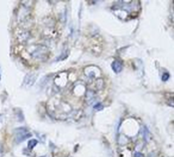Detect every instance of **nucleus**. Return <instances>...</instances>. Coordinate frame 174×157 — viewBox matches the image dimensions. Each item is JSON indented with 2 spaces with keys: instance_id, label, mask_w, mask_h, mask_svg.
Returning a JSON list of instances; mask_svg holds the SVG:
<instances>
[{
  "instance_id": "20e7f679",
  "label": "nucleus",
  "mask_w": 174,
  "mask_h": 157,
  "mask_svg": "<svg viewBox=\"0 0 174 157\" xmlns=\"http://www.w3.org/2000/svg\"><path fill=\"white\" fill-rule=\"evenodd\" d=\"M112 68H113V70H114L115 73L118 74V73H120L122 71V64L119 61H115L112 64Z\"/></svg>"
},
{
  "instance_id": "f03ea898",
  "label": "nucleus",
  "mask_w": 174,
  "mask_h": 157,
  "mask_svg": "<svg viewBox=\"0 0 174 157\" xmlns=\"http://www.w3.org/2000/svg\"><path fill=\"white\" fill-rule=\"evenodd\" d=\"M36 78H37V76L36 74L34 73H30V74H27L24 78V81H23V85H25L26 87H31L34 85V83L36 82Z\"/></svg>"
},
{
  "instance_id": "9d476101",
  "label": "nucleus",
  "mask_w": 174,
  "mask_h": 157,
  "mask_svg": "<svg viewBox=\"0 0 174 157\" xmlns=\"http://www.w3.org/2000/svg\"><path fill=\"white\" fill-rule=\"evenodd\" d=\"M133 157H144V155L141 153V152H135Z\"/></svg>"
},
{
  "instance_id": "2eb2a0df",
  "label": "nucleus",
  "mask_w": 174,
  "mask_h": 157,
  "mask_svg": "<svg viewBox=\"0 0 174 157\" xmlns=\"http://www.w3.org/2000/svg\"><path fill=\"white\" fill-rule=\"evenodd\" d=\"M0 118H1V114H0Z\"/></svg>"
},
{
  "instance_id": "9b49d317",
  "label": "nucleus",
  "mask_w": 174,
  "mask_h": 157,
  "mask_svg": "<svg viewBox=\"0 0 174 157\" xmlns=\"http://www.w3.org/2000/svg\"><path fill=\"white\" fill-rule=\"evenodd\" d=\"M3 156V150H2V145L0 146V157Z\"/></svg>"
},
{
  "instance_id": "423d86ee",
  "label": "nucleus",
  "mask_w": 174,
  "mask_h": 157,
  "mask_svg": "<svg viewBox=\"0 0 174 157\" xmlns=\"http://www.w3.org/2000/svg\"><path fill=\"white\" fill-rule=\"evenodd\" d=\"M37 143H38V141H37L36 139H31V140H29V141H28V149H29V150H32V149L37 145Z\"/></svg>"
},
{
  "instance_id": "f257e3e1",
  "label": "nucleus",
  "mask_w": 174,
  "mask_h": 157,
  "mask_svg": "<svg viewBox=\"0 0 174 157\" xmlns=\"http://www.w3.org/2000/svg\"><path fill=\"white\" fill-rule=\"evenodd\" d=\"M15 134H16V141H17V143H20V142L24 141L25 139H27V138H29L31 136V133L26 128H23V127L17 128L15 130Z\"/></svg>"
},
{
  "instance_id": "0eeeda50",
  "label": "nucleus",
  "mask_w": 174,
  "mask_h": 157,
  "mask_svg": "<svg viewBox=\"0 0 174 157\" xmlns=\"http://www.w3.org/2000/svg\"><path fill=\"white\" fill-rule=\"evenodd\" d=\"M95 97V94H94V92H92V91H88L87 92V101H91L93 98Z\"/></svg>"
},
{
  "instance_id": "6e6552de",
  "label": "nucleus",
  "mask_w": 174,
  "mask_h": 157,
  "mask_svg": "<svg viewBox=\"0 0 174 157\" xmlns=\"http://www.w3.org/2000/svg\"><path fill=\"white\" fill-rule=\"evenodd\" d=\"M94 108H95L96 110H102V109L104 108V106H103V105H102V104H97V105H95Z\"/></svg>"
},
{
  "instance_id": "7ed1b4c3",
  "label": "nucleus",
  "mask_w": 174,
  "mask_h": 157,
  "mask_svg": "<svg viewBox=\"0 0 174 157\" xmlns=\"http://www.w3.org/2000/svg\"><path fill=\"white\" fill-rule=\"evenodd\" d=\"M47 53H48V50H47V48L46 47H43V46H40V47H38L33 53H32V56L34 57V58H36V59H40V60H44L43 59V55L44 56H46L47 55Z\"/></svg>"
},
{
  "instance_id": "39448f33",
  "label": "nucleus",
  "mask_w": 174,
  "mask_h": 157,
  "mask_svg": "<svg viewBox=\"0 0 174 157\" xmlns=\"http://www.w3.org/2000/svg\"><path fill=\"white\" fill-rule=\"evenodd\" d=\"M141 135H142L143 139H144L146 142H148V141L150 140V133H149L148 129H147L145 126L142 127V133H141Z\"/></svg>"
},
{
  "instance_id": "4468645a",
  "label": "nucleus",
  "mask_w": 174,
  "mask_h": 157,
  "mask_svg": "<svg viewBox=\"0 0 174 157\" xmlns=\"http://www.w3.org/2000/svg\"><path fill=\"white\" fill-rule=\"evenodd\" d=\"M0 78H1V73H0Z\"/></svg>"
},
{
  "instance_id": "ddd939ff",
  "label": "nucleus",
  "mask_w": 174,
  "mask_h": 157,
  "mask_svg": "<svg viewBox=\"0 0 174 157\" xmlns=\"http://www.w3.org/2000/svg\"><path fill=\"white\" fill-rule=\"evenodd\" d=\"M169 105H170L171 106H173V99H171V100L169 101Z\"/></svg>"
},
{
  "instance_id": "f8f14e48",
  "label": "nucleus",
  "mask_w": 174,
  "mask_h": 157,
  "mask_svg": "<svg viewBox=\"0 0 174 157\" xmlns=\"http://www.w3.org/2000/svg\"><path fill=\"white\" fill-rule=\"evenodd\" d=\"M148 157H155V153H149V155H148Z\"/></svg>"
},
{
  "instance_id": "1a4fd4ad",
  "label": "nucleus",
  "mask_w": 174,
  "mask_h": 157,
  "mask_svg": "<svg viewBox=\"0 0 174 157\" xmlns=\"http://www.w3.org/2000/svg\"><path fill=\"white\" fill-rule=\"evenodd\" d=\"M168 78H169V74L165 72V73L162 75V81H163V82H166Z\"/></svg>"
}]
</instances>
